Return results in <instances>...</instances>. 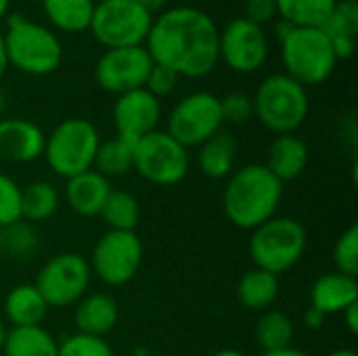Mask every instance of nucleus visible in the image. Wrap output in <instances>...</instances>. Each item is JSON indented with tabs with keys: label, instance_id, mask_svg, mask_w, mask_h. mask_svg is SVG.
<instances>
[{
	"label": "nucleus",
	"instance_id": "obj_46",
	"mask_svg": "<svg viewBox=\"0 0 358 356\" xmlns=\"http://www.w3.org/2000/svg\"><path fill=\"white\" fill-rule=\"evenodd\" d=\"M212 356H248V355H243L241 350H235V348H222V350L214 353Z\"/></svg>",
	"mask_w": 358,
	"mask_h": 356
},
{
	"label": "nucleus",
	"instance_id": "obj_42",
	"mask_svg": "<svg viewBox=\"0 0 358 356\" xmlns=\"http://www.w3.org/2000/svg\"><path fill=\"white\" fill-rule=\"evenodd\" d=\"M136 2H138L147 13H151V15L155 17V15H159V13H164V10L168 8V2H170V0H136Z\"/></svg>",
	"mask_w": 358,
	"mask_h": 356
},
{
	"label": "nucleus",
	"instance_id": "obj_23",
	"mask_svg": "<svg viewBox=\"0 0 358 356\" xmlns=\"http://www.w3.org/2000/svg\"><path fill=\"white\" fill-rule=\"evenodd\" d=\"M277 298H279V277L268 271L252 269L237 283V300L248 311L264 313L275 304Z\"/></svg>",
	"mask_w": 358,
	"mask_h": 356
},
{
	"label": "nucleus",
	"instance_id": "obj_22",
	"mask_svg": "<svg viewBox=\"0 0 358 356\" xmlns=\"http://www.w3.org/2000/svg\"><path fill=\"white\" fill-rule=\"evenodd\" d=\"M48 313V304L34 283L15 285L4 298V317L13 327H36L42 325Z\"/></svg>",
	"mask_w": 358,
	"mask_h": 356
},
{
	"label": "nucleus",
	"instance_id": "obj_29",
	"mask_svg": "<svg viewBox=\"0 0 358 356\" xmlns=\"http://www.w3.org/2000/svg\"><path fill=\"white\" fill-rule=\"evenodd\" d=\"M294 340V321L283 311H264L256 325V342L264 353L289 348Z\"/></svg>",
	"mask_w": 358,
	"mask_h": 356
},
{
	"label": "nucleus",
	"instance_id": "obj_31",
	"mask_svg": "<svg viewBox=\"0 0 358 356\" xmlns=\"http://www.w3.org/2000/svg\"><path fill=\"white\" fill-rule=\"evenodd\" d=\"M327 36H346L357 38L358 34V2L357 0H338L329 19L323 25Z\"/></svg>",
	"mask_w": 358,
	"mask_h": 356
},
{
	"label": "nucleus",
	"instance_id": "obj_11",
	"mask_svg": "<svg viewBox=\"0 0 358 356\" xmlns=\"http://www.w3.org/2000/svg\"><path fill=\"white\" fill-rule=\"evenodd\" d=\"M90 264L84 256L63 252L50 258L36 277V290L48 308H67L78 304L90 285Z\"/></svg>",
	"mask_w": 358,
	"mask_h": 356
},
{
	"label": "nucleus",
	"instance_id": "obj_25",
	"mask_svg": "<svg viewBox=\"0 0 358 356\" xmlns=\"http://www.w3.org/2000/svg\"><path fill=\"white\" fill-rule=\"evenodd\" d=\"M4 356H57V340L42 327H10L2 346Z\"/></svg>",
	"mask_w": 358,
	"mask_h": 356
},
{
	"label": "nucleus",
	"instance_id": "obj_7",
	"mask_svg": "<svg viewBox=\"0 0 358 356\" xmlns=\"http://www.w3.org/2000/svg\"><path fill=\"white\" fill-rule=\"evenodd\" d=\"M99 143V130L90 120L67 118L46 136L42 155L48 168L67 180L86 170H92Z\"/></svg>",
	"mask_w": 358,
	"mask_h": 356
},
{
	"label": "nucleus",
	"instance_id": "obj_52",
	"mask_svg": "<svg viewBox=\"0 0 358 356\" xmlns=\"http://www.w3.org/2000/svg\"><path fill=\"white\" fill-rule=\"evenodd\" d=\"M185 2H197V0H185Z\"/></svg>",
	"mask_w": 358,
	"mask_h": 356
},
{
	"label": "nucleus",
	"instance_id": "obj_41",
	"mask_svg": "<svg viewBox=\"0 0 358 356\" xmlns=\"http://www.w3.org/2000/svg\"><path fill=\"white\" fill-rule=\"evenodd\" d=\"M342 317H344V321H346L348 332H350V334H358V302L357 304H352V306H348V308L342 313Z\"/></svg>",
	"mask_w": 358,
	"mask_h": 356
},
{
	"label": "nucleus",
	"instance_id": "obj_36",
	"mask_svg": "<svg viewBox=\"0 0 358 356\" xmlns=\"http://www.w3.org/2000/svg\"><path fill=\"white\" fill-rule=\"evenodd\" d=\"M220 111H222V122L245 124L254 118V101L250 94L233 90V92L220 97Z\"/></svg>",
	"mask_w": 358,
	"mask_h": 356
},
{
	"label": "nucleus",
	"instance_id": "obj_15",
	"mask_svg": "<svg viewBox=\"0 0 358 356\" xmlns=\"http://www.w3.org/2000/svg\"><path fill=\"white\" fill-rule=\"evenodd\" d=\"M159 120H162L159 99H155L145 88L124 92L115 99L113 105L115 136L128 143H136L138 138L157 130Z\"/></svg>",
	"mask_w": 358,
	"mask_h": 356
},
{
	"label": "nucleus",
	"instance_id": "obj_17",
	"mask_svg": "<svg viewBox=\"0 0 358 356\" xmlns=\"http://www.w3.org/2000/svg\"><path fill=\"white\" fill-rule=\"evenodd\" d=\"M111 193V183L94 170H86L78 176L67 178L65 201L80 216H99L107 197Z\"/></svg>",
	"mask_w": 358,
	"mask_h": 356
},
{
	"label": "nucleus",
	"instance_id": "obj_10",
	"mask_svg": "<svg viewBox=\"0 0 358 356\" xmlns=\"http://www.w3.org/2000/svg\"><path fill=\"white\" fill-rule=\"evenodd\" d=\"M222 111H220V97L197 90L182 97L168 115L166 132L176 138L182 147H199L218 130H222Z\"/></svg>",
	"mask_w": 358,
	"mask_h": 356
},
{
	"label": "nucleus",
	"instance_id": "obj_48",
	"mask_svg": "<svg viewBox=\"0 0 358 356\" xmlns=\"http://www.w3.org/2000/svg\"><path fill=\"white\" fill-rule=\"evenodd\" d=\"M329 356H358L352 348H340V350H334Z\"/></svg>",
	"mask_w": 358,
	"mask_h": 356
},
{
	"label": "nucleus",
	"instance_id": "obj_30",
	"mask_svg": "<svg viewBox=\"0 0 358 356\" xmlns=\"http://www.w3.org/2000/svg\"><path fill=\"white\" fill-rule=\"evenodd\" d=\"M99 216L109 231H134L141 220V206L132 193L111 189Z\"/></svg>",
	"mask_w": 358,
	"mask_h": 356
},
{
	"label": "nucleus",
	"instance_id": "obj_43",
	"mask_svg": "<svg viewBox=\"0 0 358 356\" xmlns=\"http://www.w3.org/2000/svg\"><path fill=\"white\" fill-rule=\"evenodd\" d=\"M262 356H310V355H308V353H304V350H300V348H294V346H289V348H283V350L264 353Z\"/></svg>",
	"mask_w": 358,
	"mask_h": 356
},
{
	"label": "nucleus",
	"instance_id": "obj_38",
	"mask_svg": "<svg viewBox=\"0 0 358 356\" xmlns=\"http://www.w3.org/2000/svg\"><path fill=\"white\" fill-rule=\"evenodd\" d=\"M243 17L264 25L277 17V0H243Z\"/></svg>",
	"mask_w": 358,
	"mask_h": 356
},
{
	"label": "nucleus",
	"instance_id": "obj_37",
	"mask_svg": "<svg viewBox=\"0 0 358 356\" xmlns=\"http://www.w3.org/2000/svg\"><path fill=\"white\" fill-rule=\"evenodd\" d=\"M178 80H180V76L176 71H172L166 65L153 63V67L147 76V82H145V90H149L155 99H164L176 90Z\"/></svg>",
	"mask_w": 358,
	"mask_h": 356
},
{
	"label": "nucleus",
	"instance_id": "obj_3",
	"mask_svg": "<svg viewBox=\"0 0 358 356\" xmlns=\"http://www.w3.org/2000/svg\"><path fill=\"white\" fill-rule=\"evenodd\" d=\"M4 48L8 67L27 76H48L63 61V46L57 34L19 13L6 17Z\"/></svg>",
	"mask_w": 358,
	"mask_h": 356
},
{
	"label": "nucleus",
	"instance_id": "obj_19",
	"mask_svg": "<svg viewBox=\"0 0 358 356\" xmlns=\"http://www.w3.org/2000/svg\"><path fill=\"white\" fill-rule=\"evenodd\" d=\"M308 145L296 134H277L266 153V168L281 180H296L308 166Z\"/></svg>",
	"mask_w": 358,
	"mask_h": 356
},
{
	"label": "nucleus",
	"instance_id": "obj_2",
	"mask_svg": "<svg viewBox=\"0 0 358 356\" xmlns=\"http://www.w3.org/2000/svg\"><path fill=\"white\" fill-rule=\"evenodd\" d=\"M281 199L283 183L264 164H248L229 176L222 208L235 227L254 231L277 216Z\"/></svg>",
	"mask_w": 358,
	"mask_h": 356
},
{
	"label": "nucleus",
	"instance_id": "obj_35",
	"mask_svg": "<svg viewBox=\"0 0 358 356\" xmlns=\"http://www.w3.org/2000/svg\"><path fill=\"white\" fill-rule=\"evenodd\" d=\"M36 245V233L23 220L2 229V248H6L13 256H29Z\"/></svg>",
	"mask_w": 358,
	"mask_h": 356
},
{
	"label": "nucleus",
	"instance_id": "obj_21",
	"mask_svg": "<svg viewBox=\"0 0 358 356\" xmlns=\"http://www.w3.org/2000/svg\"><path fill=\"white\" fill-rule=\"evenodd\" d=\"M197 166L203 176L220 180L235 172L237 162V138L229 130H218L206 143L197 147Z\"/></svg>",
	"mask_w": 358,
	"mask_h": 356
},
{
	"label": "nucleus",
	"instance_id": "obj_16",
	"mask_svg": "<svg viewBox=\"0 0 358 356\" xmlns=\"http://www.w3.org/2000/svg\"><path fill=\"white\" fill-rule=\"evenodd\" d=\"M46 134L29 120H0V159L10 164H29L44 153Z\"/></svg>",
	"mask_w": 358,
	"mask_h": 356
},
{
	"label": "nucleus",
	"instance_id": "obj_47",
	"mask_svg": "<svg viewBox=\"0 0 358 356\" xmlns=\"http://www.w3.org/2000/svg\"><path fill=\"white\" fill-rule=\"evenodd\" d=\"M8 8H10V0H0V21L8 17Z\"/></svg>",
	"mask_w": 358,
	"mask_h": 356
},
{
	"label": "nucleus",
	"instance_id": "obj_14",
	"mask_svg": "<svg viewBox=\"0 0 358 356\" xmlns=\"http://www.w3.org/2000/svg\"><path fill=\"white\" fill-rule=\"evenodd\" d=\"M153 67V59L145 46L105 48L94 67L96 84L111 94H124L136 88H145L147 76Z\"/></svg>",
	"mask_w": 358,
	"mask_h": 356
},
{
	"label": "nucleus",
	"instance_id": "obj_28",
	"mask_svg": "<svg viewBox=\"0 0 358 356\" xmlns=\"http://www.w3.org/2000/svg\"><path fill=\"white\" fill-rule=\"evenodd\" d=\"M92 170L103 174L105 178L124 176L130 170H134V143H128L120 136H113L109 141H101Z\"/></svg>",
	"mask_w": 358,
	"mask_h": 356
},
{
	"label": "nucleus",
	"instance_id": "obj_8",
	"mask_svg": "<svg viewBox=\"0 0 358 356\" xmlns=\"http://www.w3.org/2000/svg\"><path fill=\"white\" fill-rule=\"evenodd\" d=\"M151 23L153 15L136 0H99L94 2L90 31L105 48L145 46Z\"/></svg>",
	"mask_w": 358,
	"mask_h": 356
},
{
	"label": "nucleus",
	"instance_id": "obj_1",
	"mask_svg": "<svg viewBox=\"0 0 358 356\" xmlns=\"http://www.w3.org/2000/svg\"><path fill=\"white\" fill-rule=\"evenodd\" d=\"M220 27L206 10L182 4L153 17L145 48L153 63L166 65L180 78H203L218 65Z\"/></svg>",
	"mask_w": 358,
	"mask_h": 356
},
{
	"label": "nucleus",
	"instance_id": "obj_12",
	"mask_svg": "<svg viewBox=\"0 0 358 356\" xmlns=\"http://www.w3.org/2000/svg\"><path fill=\"white\" fill-rule=\"evenodd\" d=\"M143 262V243L134 231H107L90 256V271L107 285H126Z\"/></svg>",
	"mask_w": 358,
	"mask_h": 356
},
{
	"label": "nucleus",
	"instance_id": "obj_32",
	"mask_svg": "<svg viewBox=\"0 0 358 356\" xmlns=\"http://www.w3.org/2000/svg\"><path fill=\"white\" fill-rule=\"evenodd\" d=\"M334 264L338 273L357 277L358 275V227H348L334 245Z\"/></svg>",
	"mask_w": 358,
	"mask_h": 356
},
{
	"label": "nucleus",
	"instance_id": "obj_6",
	"mask_svg": "<svg viewBox=\"0 0 358 356\" xmlns=\"http://www.w3.org/2000/svg\"><path fill=\"white\" fill-rule=\"evenodd\" d=\"M308 243L306 229L289 216H273L252 231L250 258L256 269L273 275H283L300 262Z\"/></svg>",
	"mask_w": 358,
	"mask_h": 356
},
{
	"label": "nucleus",
	"instance_id": "obj_26",
	"mask_svg": "<svg viewBox=\"0 0 358 356\" xmlns=\"http://www.w3.org/2000/svg\"><path fill=\"white\" fill-rule=\"evenodd\" d=\"M61 206V195L57 187L48 180H34L21 189V220L44 222Z\"/></svg>",
	"mask_w": 358,
	"mask_h": 356
},
{
	"label": "nucleus",
	"instance_id": "obj_40",
	"mask_svg": "<svg viewBox=\"0 0 358 356\" xmlns=\"http://www.w3.org/2000/svg\"><path fill=\"white\" fill-rule=\"evenodd\" d=\"M304 325L308 327V329H321L323 325H325V315L321 313V311H317V308H308L306 313H304Z\"/></svg>",
	"mask_w": 358,
	"mask_h": 356
},
{
	"label": "nucleus",
	"instance_id": "obj_18",
	"mask_svg": "<svg viewBox=\"0 0 358 356\" xmlns=\"http://www.w3.org/2000/svg\"><path fill=\"white\" fill-rule=\"evenodd\" d=\"M358 302L357 277H348L342 273H327L319 277L310 290V306L327 315L344 313L348 306Z\"/></svg>",
	"mask_w": 358,
	"mask_h": 356
},
{
	"label": "nucleus",
	"instance_id": "obj_5",
	"mask_svg": "<svg viewBox=\"0 0 358 356\" xmlns=\"http://www.w3.org/2000/svg\"><path fill=\"white\" fill-rule=\"evenodd\" d=\"M279 44L285 76L304 88L327 82L338 65L323 27H294Z\"/></svg>",
	"mask_w": 358,
	"mask_h": 356
},
{
	"label": "nucleus",
	"instance_id": "obj_34",
	"mask_svg": "<svg viewBox=\"0 0 358 356\" xmlns=\"http://www.w3.org/2000/svg\"><path fill=\"white\" fill-rule=\"evenodd\" d=\"M21 220V187L0 172V229Z\"/></svg>",
	"mask_w": 358,
	"mask_h": 356
},
{
	"label": "nucleus",
	"instance_id": "obj_49",
	"mask_svg": "<svg viewBox=\"0 0 358 356\" xmlns=\"http://www.w3.org/2000/svg\"><path fill=\"white\" fill-rule=\"evenodd\" d=\"M6 105H8V99H6V92L4 90H0V113L6 109Z\"/></svg>",
	"mask_w": 358,
	"mask_h": 356
},
{
	"label": "nucleus",
	"instance_id": "obj_20",
	"mask_svg": "<svg viewBox=\"0 0 358 356\" xmlns=\"http://www.w3.org/2000/svg\"><path fill=\"white\" fill-rule=\"evenodd\" d=\"M117 319H120L117 302L107 294L84 296L78 302L76 315H73L78 334L94 336V338L107 336L117 325Z\"/></svg>",
	"mask_w": 358,
	"mask_h": 356
},
{
	"label": "nucleus",
	"instance_id": "obj_51",
	"mask_svg": "<svg viewBox=\"0 0 358 356\" xmlns=\"http://www.w3.org/2000/svg\"><path fill=\"white\" fill-rule=\"evenodd\" d=\"M0 250H2V229H0Z\"/></svg>",
	"mask_w": 358,
	"mask_h": 356
},
{
	"label": "nucleus",
	"instance_id": "obj_4",
	"mask_svg": "<svg viewBox=\"0 0 358 356\" xmlns=\"http://www.w3.org/2000/svg\"><path fill=\"white\" fill-rule=\"evenodd\" d=\"M254 115L275 134H294L308 118V92L285 73L264 78L254 97Z\"/></svg>",
	"mask_w": 358,
	"mask_h": 356
},
{
	"label": "nucleus",
	"instance_id": "obj_9",
	"mask_svg": "<svg viewBox=\"0 0 358 356\" xmlns=\"http://www.w3.org/2000/svg\"><path fill=\"white\" fill-rule=\"evenodd\" d=\"M134 170L153 185H178L189 172V149L166 130H153L134 143Z\"/></svg>",
	"mask_w": 358,
	"mask_h": 356
},
{
	"label": "nucleus",
	"instance_id": "obj_13",
	"mask_svg": "<svg viewBox=\"0 0 358 356\" xmlns=\"http://www.w3.org/2000/svg\"><path fill=\"white\" fill-rule=\"evenodd\" d=\"M268 57V38L262 25L235 17L231 19L218 36V59L227 63L237 73L258 71Z\"/></svg>",
	"mask_w": 358,
	"mask_h": 356
},
{
	"label": "nucleus",
	"instance_id": "obj_33",
	"mask_svg": "<svg viewBox=\"0 0 358 356\" xmlns=\"http://www.w3.org/2000/svg\"><path fill=\"white\" fill-rule=\"evenodd\" d=\"M57 356H115V353L105 338L73 334L59 344Z\"/></svg>",
	"mask_w": 358,
	"mask_h": 356
},
{
	"label": "nucleus",
	"instance_id": "obj_24",
	"mask_svg": "<svg viewBox=\"0 0 358 356\" xmlns=\"http://www.w3.org/2000/svg\"><path fill=\"white\" fill-rule=\"evenodd\" d=\"M44 13L52 27L65 34H82L90 29L94 0H42Z\"/></svg>",
	"mask_w": 358,
	"mask_h": 356
},
{
	"label": "nucleus",
	"instance_id": "obj_27",
	"mask_svg": "<svg viewBox=\"0 0 358 356\" xmlns=\"http://www.w3.org/2000/svg\"><path fill=\"white\" fill-rule=\"evenodd\" d=\"M338 0H277V17L294 27H323Z\"/></svg>",
	"mask_w": 358,
	"mask_h": 356
},
{
	"label": "nucleus",
	"instance_id": "obj_45",
	"mask_svg": "<svg viewBox=\"0 0 358 356\" xmlns=\"http://www.w3.org/2000/svg\"><path fill=\"white\" fill-rule=\"evenodd\" d=\"M292 29H294V25H289V23H287V21H283V19H279V21H277V25H275V31H277L279 42H281V40H283Z\"/></svg>",
	"mask_w": 358,
	"mask_h": 356
},
{
	"label": "nucleus",
	"instance_id": "obj_44",
	"mask_svg": "<svg viewBox=\"0 0 358 356\" xmlns=\"http://www.w3.org/2000/svg\"><path fill=\"white\" fill-rule=\"evenodd\" d=\"M8 69V59H6V48H4V34L0 31V78Z\"/></svg>",
	"mask_w": 358,
	"mask_h": 356
},
{
	"label": "nucleus",
	"instance_id": "obj_39",
	"mask_svg": "<svg viewBox=\"0 0 358 356\" xmlns=\"http://www.w3.org/2000/svg\"><path fill=\"white\" fill-rule=\"evenodd\" d=\"M331 48L338 61H348L355 50H357V38H346V36H329Z\"/></svg>",
	"mask_w": 358,
	"mask_h": 356
},
{
	"label": "nucleus",
	"instance_id": "obj_50",
	"mask_svg": "<svg viewBox=\"0 0 358 356\" xmlns=\"http://www.w3.org/2000/svg\"><path fill=\"white\" fill-rule=\"evenodd\" d=\"M4 340H6V327L0 323V353H2V346H4Z\"/></svg>",
	"mask_w": 358,
	"mask_h": 356
}]
</instances>
